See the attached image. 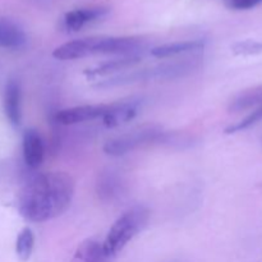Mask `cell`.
Wrapping results in <instances>:
<instances>
[{
	"mask_svg": "<svg viewBox=\"0 0 262 262\" xmlns=\"http://www.w3.org/2000/svg\"><path fill=\"white\" fill-rule=\"evenodd\" d=\"M141 56L140 55H127L122 56L119 59H113V60L105 61V63L99 64V66L94 67L91 69H87L84 71V74H86L89 78H96V77H102L107 76V74L115 73V72H122L127 71L128 68H130L132 66L137 64L140 61Z\"/></svg>",
	"mask_w": 262,
	"mask_h": 262,
	"instance_id": "cell-13",
	"label": "cell"
},
{
	"mask_svg": "<svg viewBox=\"0 0 262 262\" xmlns=\"http://www.w3.org/2000/svg\"><path fill=\"white\" fill-rule=\"evenodd\" d=\"M227 7L235 10H247L257 7L261 4L262 0H224Z\"/></svg>",
	"mask_w": 262,
	"mask_h": 262,
	"instance_id": "cell-20",
	"label": "cell"
},
{
	"mask_svg": "<svg viewBox=\"0 0 262 262\" xmlns=\"http://www.w3.org/2000/svg\"><path fill=\"white\" fill-rule=\"evenodd\" d=\"M102 243L95 239H86L77 247L71 262H109Z\"/></svg>",
	"mask_w": 262,
	"mask_h": 262,
	"instance_id": "cell-15",
	"label": "cell"
},
{
	"mask_svg": "<svg viewBox=\"0 0 262 262\" xmlns=\"http://www.w3.org/2000/svg\"><path fill=\"white\" fill-rule=\"evenodd\" d=\"M233 53L237 55H256L262 53V41L245 40L233 45Z\"/></svg>",
	"mask_w": 262,
	"mask_h": 262,
	"instance_id": "cell-19",
	"label": "cell"
},
{
	"mask_svg": "<svg viewBox=\"0 0 262 262\" xmlns=\"http://www.w3.org/2000/svg\"><path fill=\"white\" fill-rule=\"evenodd\" d=\"M205 48V41L202 40H189V41H178V42L165 43V45L156 46L151 50L152 56L159 59L171 58V56L181 55V54L196 53Z\"/></svg>",
	"mask_w": 262,
	"mask_h": 262,
	"instance_id": "cell-12",
	"label": "cell"
},
{
	"mask_svg": "<svg viewBox=\"0 0 262 262\" xmlns=\"http://www.w3.org/2000/svg\"><path fill=\"white\" fill-rule=\"evenodd\" d=\"M27 43V36L20 26L7 18H0V48L19 50Z\"/></svg>",
	"mask_w": 262,
	"mask_h": 262,
	"instance_id": "cell-11",
	"label": "cell"
},
{
	"mask_svg": "<svg viewBox=\"0 0 262 262\" xmlns=\"http://www.w3.org/2000/svg\"><path fill=\"white\" fill-rule=\"evenodd\" d=\"M107 107H109V104L67 107V109L59 110L54 117V120L61 125H74L79 123L102 119L105 113L107 112Z\"/></svg>",
	"mask_w": 262,
	"mask_h": 262,
	"instance_id": "cell-5",
	"label": "cell"
},
{
	"mask_svg": "<svg viewBox=\"0 0 262 262\" xmlns=\"http://www.w3.org/2000/svg\"><path fill=\"white\" fill-rule=\"evenodd\" d=\"M76 183L66 171H46L31 178L18 200L19 212L26 220L45 223L69 209Z\"/></svg>",
	"mask_w": 262,
	"mask_h": 262,
	"instance_id": "cell-1",
	"label": "cell"
},
{
	"mask_svg": "<svg viewBox=\"0 0 262 262\" xmlns=\"http://www.w3.org/2000/svg\"><path fill=\"white\" fill-rule=\"evenodd\" d=\"M150 219V211L145 206H133L120 215L112 225L102 242L105 255L115 257L138 233L142 232Z\"/></svg>",
	"mask_w": 262,
	"mask_h": 262,
	"instance_id": "cell-2",
	"label": "cell"
},
{
	"mask_svg": "<svg viewBox=\"0 0 262 262\" xmlns=\"http://www.w3.org/2000/svg\"><path fill=\"white\" fill-rule=\"evenodd\" d=\"M22 92L19 82L10 79L4 90V112L12 125L18 127L22 122Z\"/></svg>",
	"mask_w": 262,
	"mask_h": 262,
	"instance_id": "cell-10",
	"label": "cell"
},
{
	"mask_svg": "<svg viewBox=\"0 0 262 262\" xmlns=\"http://www.w3.org/2000/svg\"><path fill=\"white\" fill-rule=\"evenodd\" d=\"M107 13H109V9L105 7L81 8V9L72 10L64 15L63 27L68 32H77L89 23L104 18L105 15H107Z\"/></svg>",
	"mask_w": 262,
	"mask_h": 262,
	"instance_id": "cell-8",
	"label": "cell"
},
{
	"mask_svg": "<svg viewBox=\"0 0 262 262\" xmlns=\"http://www.w3.org/2000/svg\"><path fill=\"white\" fill-rule=\"evenodd\" d=\"M99 45L100 37L78 38L58 46L53 51V56L58 60H74V59L99 55Z\"/></svg>",
	"mask_w": 262,
	"mask_h": 262,
	"instance_id": "cell-6",
	"label": "cell"
},
{
	"mask_svg": "<svg viewBox=\"0 0 262 262\" xmlns=\"http://www.w3.org/2000/svg\"><path fill=\"white\" fill-rule=\"evenodd\" d=\"M199 67V59L194 58L173 61V63H164L160 64V66L151 67V68L140 69V71L124 72V73L112 77V78L106 79V81L99 82L97 87H114L136 83V82L181 78V77H184L191 73V72L196 71Z\"/></svg>",
	"mask_w": 262,
	"mask_h": 262,
	"instance_id": "cell-4",
	"label": "cell"
},
{
	"mask_svg": "<svg viewBox=\"0 0 262 262\" xmlns=\"http://www.w3.org/2000/svg\"><path fill=\"white\" fill-rule=\"evenodd\" d=\"M260 122H262V104L258 105L257 109L253 110V112L251 113V114H248L246 118H243L241 122L229 125V127L225 129V133H227V135H232V133L241 132V130L248 129V128H251L252 125L257 124V123Z\"/></svg>",
	"mask_w": 262,
	"mask_h": 262,
	"instance_id": "cell-18",
	"label": "cell"
},
{
	"mask_svg": "<svg viewBox=\"0 0 262 262\" xmlns=\"http://www.w3.org/2000/svg\"><path fill=\"white\" fill-rule=\"evenodd\" d=\"M262 104V86L256 87V89L247 90L238 95L232 102H230L229 110L230 112H242L250 107L257 106Z\"/></svg>",
	"mask_w": 262,
	"mask_h": 262,
	"instance_id": "cell-16",
	"label": "cell"
},
{
	"mask_svg": "<svg viewBox=\"0 0 262 262\" xmlns=\"http://www.w3.org/2000/svg\"><path fill=\"white\" fill-rule=\"evenodd\" d=\"M33 246H35V237L30 228H23L17 237L15 242V253L20 261L26 262L30 260L32 255Z\"/></svg>",
	"mask_w": 262,
	"mask_h": 262,
	"instance_id": "cell-17",
	"label": "cell"
},
{
	"mask_svg": "<svg viewBox=\"0 0 262 262\" xmlns=\"http://www.w3.org/2000/svg\"><path fill=\"white\" fill-rule=\"evenodd\" d=\"M35 3H40V4H42V3H45V4H48V3H51L53 0H33Z\"/></svg>",
	"mask_w": 262,
	"mask_h": 262,
	"instance_id": "cell-21",
	"label": "cell"
},
{
	"mask_svg": "<svg viewBox=\"0 0 262 262\" xmlns=\"http://www.w3.org/2000/svg\"><path fill=\"white\" fill-rule=\"evenodd\" d=\"M23 158L28 168L38 169L43 161V143L40 133L33 128L23 133Z\"/></svg>",
	"mask_w": 262,
	"mask_h": 262,
	"instance_id": "cell-9",
	"label": "cell"
},
{
	"mask_svg": "<svg viewBox=\"0 0 262 262\" xmlns=\"http://www.w3.org/2000/svg\"><path fill=\"white\" fill-rule=\"evenodd\" d=\"M140 100H124L109 104L107 112L102 117V123L107 128H117L130 122L140 110Z\"/></svg>",
	"mask_w": 262,
	"mask_h": 262,
	"instance_id": "cell-7",
	"label": "cell"
},
{
	"mask_svg": "<svg viewBox=\"0 0 262 262\" xmlns=\"http://www.w3.org/2000/svg\"><path fill=\"white\" fill-rule=\"evenodd\" d=\"M96 191L102 201H114L122 194L123 183L114 171H104L97 179Z\"/></svg>",
	"mask_w": 262,
	"mask_h": 262,
	"instance_id": "cell-14",
	"label": "cell"
},
{
	"mask_svg": "<svg viewBox=\"0 0 262 262\" xmlns=\"http://www.w3.org/2000/svg\"><path fill=\"white\" fill-rule=\"evenodd\" d=\"M182 141L183 140H181L178 135L166 132L158 125H143L132 132L124 133V135H120L107 141L104 145V152L106 155L118 158V156H123L146 145L159 143V145L171 146L176 143H181Z\"/></svg>",
	"mask_w": 262,
	"mask_h": 262,
	"instance_id": "cell-3",
	"label": "cell"
}]
</instances>
